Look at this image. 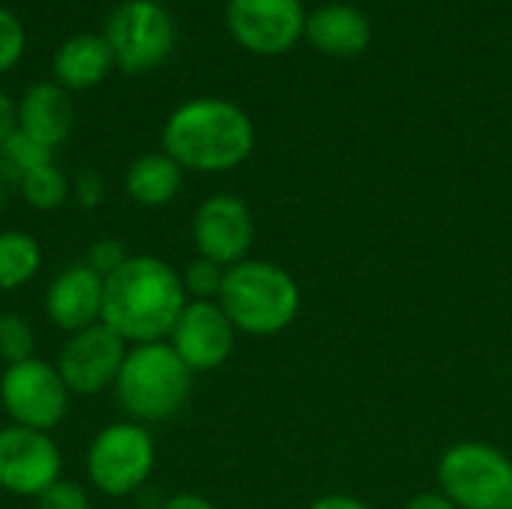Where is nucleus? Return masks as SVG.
Segmentation results:
<instances>
[{
    "label": "nucleus",
    "mask_w": 512,
    "mask_h": 509,
    "mask_svg": "<svg viewBox=\"0 0 512 509\" xmlns=\"http://www.w3.org/2000/svg\"><path fill=\"white\" fill-rule=\"evenodd\" d=\"M105 42L114 66L141 75L162 66L177 45V24L159 0H123L105 21Z\"/></svg>",
    "instance_id": "6"
},
{
    "label": "nucleus",
    "mask_w": 512,
    "mask_h": 509,
    "mask_svg": "<svg viewBox=\"0 0 512 509\" xmlns=\"http://www.w3.org/2000/svg\"><path fill=\"white\" fill-rule=\"evenodd\" d=\"M183 186V168L165 153H144L126 168V195L141 207H165Z\"/></svg>",
    "instance_id": "18"
},
{
    "label": "nucleus",
    "mask_w": 512,
    "mask_h": 509,
    "mask_svg": "<svg viewBox=\"0 0 512 509\" xmlns=\"http://www.w3.org/2000/svg\"><path fill=\"white\" fill-rule=\"evenodd\" d=\"M36 509H90V498H87L84 486L60 477L51 489H45L36 498Z\"/></svg>",
    "instance_id": "26"
},
{
    "label": "nucleus",
    "mask_w": 512,
    "mask_h": 509,
    "mask_svg": "<svg viewBox=\"0 0 512 509\" xmlns=\"http://www.w3.org/2000/svg\"><path fill=\"white\" fill-rule=\"evenodd\" d=\"M105 279L84 261L63 267L45 291V315L66 336L102 321Z\"/></svg>",
    "instance_id": "14"
},
{
    "label": "nucleus",
    "mask_w": 512,
    "mask_h": 509,
    "mask_svg": "<svg viewBox=\"0 0 512 509\" xmlns=\"http://www.w3.org/2000/svg\"><path fill=\"white\" fill-rule=\"evenodd\" d=\"M63 474L60 447L48 432L3 426L0 429V489L18 498H39Z\"/></svg>",
    "instance_id": "10"
},
{
    "label": "nucleus",
    "mask_w": 512,
    "mask_h": 509,
    "mask_svg": "<svg viewBox=\"0 0 512 509\" xmlns=\"http://www.w3.org/2000/svg\"><path fill=\"white\" fill-rule=\"evenodd\" d=\"M42 246L27 231H0V291H18L36 279Z\"/></svg>",
    "instance_id": "19"
},
{
    "label": "nucleus",
    "mask_w": 512,
    "mask_h": 509,
    "mask_svg": "<svg viewBox=\"0 0 512 509\" xmlns=\"http://www.w3.org/2000/svg\"><path fill=\"white\" fill-rule=\"evenodd\" d=\"M126 258H129V255H126V249H123L120 240L102 237V240L90 243V249H87V255H84V264H87L93 273H99L102 279H108L117 267H123Z\"/></svg>",
    "instance_id": "25"
},
{
    "label": "nucleus",
    "mask_w": 512,
    "mask_h": 509,
    "mask_svg": "<svg viewBox=\"0 0 512 509\" xmlns=\"http://www.w3.org/2000/svg\"><path fill=\"white\" fill-rule=\"evenodd\" d=\"M126 354L129 342L117 336L105 321H99L63 342L57 372L63 375L72 396H96L117 384Z\"/></svg>",
    "instance_id": "9"
},
{
    "label": "nucleus",
    "mask_w": 512,
    "mask_h": 509,
    "mask_svg": "<svg viewBox=\"0 0 512 509\" xmlns=\"http://www.w3.org/2000/svg\"><path fill=\"white\" fill-rule=\"evenodd\" d=\"M18 129V105L0 90V147L6 144V138Z\"/></svg>",
    "instance_id": "28"
},
{
    "label": "nucleus",
    "mask_w": 512,
    "mask_h": 509,
    "mask_svg": "<svg viewBox=\"0 0 512 509\" xmlns=\"http://www.w3.org/2000/svg\"><path fill=\"white\" fill-rule=\"evenodd\" d=\"M441 495L459 509H512V462L489 444H456L438 465Z\"/></svg>",
    "instance_id": "7"
},
{
    "label": "nucleus",
    "mask_w": 512,
    "mask_h": 509,
    "mask_svg": "<svg viewBox=\"0 0 512 509\" xmlns=\"http://www.w3.org/2000/svg\"><path fill=\"white\" fill-rule=\"evenodd\" d=\"M306 39L330 57H357L369 48V18L345 3H330L306 18Z\"/></svg>",
    "instance_id": "16"
},
{
    "label": "nucleus",
    "mask_w": 512,
    "mask_h": 509,
    "mask_svg": "<svg viewBox=\"0 0 512 509\" xmlns=\"http://www.w3.org/2000/svg\"><path fill=\"white\" fill-rule=\"evenodd\" d=\"M75 123V108L69 90L57 81H36L24 90L18 102V129L39 141L42 147H60Z\"/></svg>",
    "instance_id": "15"
},
{
    "label": "nucleus",
    "mask_w": 512,
    "mask_h": 509,
    "mask_svg": "<svg viewBox=\"0 0 512 509\" xmlns=\"http://www.w3.org/2000/svg\"><path fill=\"white\" fill-rule=\"evenodd\" d=\"M36 357V333L27 318L18 312H3L0 315V360L6 366L24 363Z\"/></svg>",
    "instance_id": "22"
},
{
    "label": "nucleus",
    "mask_w": 512,
    "mask_h": 509,
    "mask_svg": "<svg viewBox=\"0 0 512 509\" xmlns=\"http://www.w3.org/2000/svg\"><path fill=\"white\" fill-rule=\"evenodd\" d=\"M111 69L114 54L99 33H75L54 54V81L69 93L99 87Z\"/></svg>",
    "instance_id": "17"
},
{
    "label": "nucleus",
    "mask_w": 512,
    "mask_h": 509,
    "mask_svg": "<svg viewBox=\"0 0 512 509\" xmlns=\"http://www.w3.org/2000/svg\"><path fill=\"white\" fill-rule=\"evenodd\" d=\"M300 0H228L225 24L237 45L252 54H282L306 36Z\"/></svg>",
    "instance_id": "11"
},
{
    "label": "nucleus",
    "mask_w": 512,
    "mask_h": 509,
    "mask_svg": "<svg viewBox=\"0 0 512 509\" xmlns=\"http://www.w3.org/2000/svg\"><path fill=\"white\" fill-rule=\"evenodd\" d=\"M405 509H459L447 495H441V492H426V495H417L411 504Z\"/></svg>",
    "instance_id": "29"
},
{
    "label": "nucleus",
    "mask_w": 512,
    "mask_h": 509,
    "mask_svg": "<svg viewBox=\"0 0 512 509\" xmlns=\"http://www.w3.org/2000/svg\"><path fill=\"white\" fill-rule=\"evenodd\" d=\"M51 153H54V150L42 147L39 141H33L30 135H24L21 129H15V132L6 138V144L0 147V171H3V177L9 174V177L21 180V177L30 174L33 168L54 162Z\"/></svg>",
    "instance_id": "21"
},
{
    "label": "nucleus",
    "mask_w": 512,
    "mask_h": 509,
    "mask_svg": "<svg viewBox=\"0 0 512 509\" xmlns=\"http://www.w3.org/2000/svg\"><path fill=\"white\" fill-rule=\"evenodd\" d=\"M27 48V33L18 15L6 6H0V75L15 69V63L24 57Z\"/></svg>",
    "instance_id": "24"
},
{
    "label": "nucleus",
    "mask_w": 512,
    "mask_h": 509,
    "mask_svg": "<svg viewBox=\"0 0 512 509\" xmlns=\"http://www.w3.org/2000/svg\"><path fill=\"white\" fill-rule=\"evenodd\" d=\"M309 509H369L363 501L357 498H348V495H327V498H318Z\"/></svg>",
    "instance_id": "31"
},
{
    "label": "nucleus",
    "mask_w": 512,
    "mask_h": 509,
    "mask_svg": "<svg viewBox=\"0 0 512 509\" xmlns=\"http://www.w3.org/2000/svg\"><path fill=\"white\" fill-rule=\"evenodd\" d=\"M18 186H21L24 201H27L33 210H42V213H45V210L63 207L66 198H69V192H72V183L66 180V174H63L54 162L33 168L30 174H24V177L18 180Z\"/></svg>",
    "instance_id": "20"
},
{
    "label": "nucleus",
    "mask_w": 512,
    "mask_h": 509,
    "mask_svg": "<svg viewBox=\"0 0 512 509\" xmlns=\"http://www.w3.org/2000/svg\"><path fill=\"white\" fill-rule=\"evenodd\" d=\"M159 509H216L207 498H201V495H189V492H183V495H174V498H168L165 504Z\"/></svg>",
    "instance_id": "30"
},
{
    "label": "nucleus",
    "mask_w": 512,
    "mask_h": 509,
    "mask_svg": "<svg viewBox=\"0 0 512 509\" xmlns=\"http://www.w3.org/2000/svg\"><path fill=\"white\" fill-rule=\"evenodd\" d=\"M234 339L237 327L231 324L219 300H189L168 336V345L195 375L225 366L234 351Z\"/></svg>",
    "instance_id": "12"
},
{
    "label": "nucleus",
    "mask_w": 512,
    "mask_h": 509,
    "mask_svg": "<svg viewBox=\"0 0 512 509\" xmlns=\"http://www.w3.org/2000/svg\"><path fill=\"white\" fill-rule=\"evenodd\" d=\"M3 198H6V177L0 171V210H3Z\"/></svg>",
    "instance_id": "32"
},
{
    "label": "nucleus",
    "mask_w": 512,
    "mask_h": 509,
    "mask_svg": "<svg viewBox=\"0 0 512 509\" xmlns=\"http://www.w3.org/2000/svg\"><path fill=\"white\" fill-rule=\"evenodd\" d=\"M225 273H228V267H222V264L198 255L180 273L183 288H186V297H192V300H219L222 285H225Z\"/></svg>",
    "instance_id": "23"
},
{
    "label": "nucleus",
    "mask_w": 512,
    "mask_h": 509,
    "mask_svg": "<svg viewBox=\"0 0 512 509\" xmlns=\"http://www.w3.org/2000/svg\"><path fill=\"white\" fill-rule=\"evenodd\" d=\"M192 240L201 258H210L222 267L246 261L255 240V219L249 207L234 195L207 198L192 219Z\"/></svg>",
    "instance_id": "13"
},
{
    "label": "nucleus",
    "mask_w": 512,
    "mask_h": 509,
    "mask_svg": "<svg viewBox=\"0 0 512 509\" xmlns=\"http://www.w3.org/2000/svg\"><path fill=\"white\" fill-rule=\"evenodd\" d=\"M102 195H105V183L96 171H81L75 180H72V198L81 204V207H96L102 204Z\"/></svg>",
    "instance_id": "27"
},
{
    "label": "nucleus",
    "mask_w": 512,
    "mask_h": 509,
    "mask_svg": "<svg viewBox=\"0 0 512 509\" xmlns=\"http://www.w3.org/2000/svg\"><path fill=\"white\" fill-rule=\"evenodd\" d=\"M69 399L72 393L57 372V363L33 357L6 366L0 375V411L12 420V426L51 432L63 423Z\"/></svg>",
    "instance_id": "8"
},
{
    "label": "nucleus",
    "mask_w": 512,
    "mask_h": 509,
    "mask_svg": "<svg viewBox=\"0 0 512 509\" xmlns=\"http://www.w3.org/2000/svg\"><path fill=\"white\" fill-rule=\"evenodd\" d=\"M189 297L180 273L156 255H129L105 279L102 321L129 345L165 342Z\"/></svg>",
    "instance_id": "1"
},
{
    "label": "nucleus",
    "mask_w": 512,
    "mask_h": 509,
    "mask_svg": "<svg viewBox=\"0 0 512 509\" xmlns=\"http://www.w3.org/2000/svg\"><path fill=\"white\" fill-rule=\"evenodd\" d=\"M114 390L129 420L141 426L165 423L186 405L192 393V372L168 342L129 345Z\"/></svg>",
    "instance_id": "4"
},
{
    "label": "nucleus",
    "mask_w": 512,
    "mask_h": 509,
    "mask_svg": "<svg viewBox=\"0 0 512 509\" xmlns=\"http://www.w3.org/2000/svg\"><path fill=\"white\" fill-rule=\"evenodd\" d=\"M156 468V444L135 420L108 423L87 447V480L108 498H129L144 489Z\"/></svg>",
    "instance_id": "5"
},
{
    "label": "nucleus",
    "mask_w": 512,
    "mask_h": 509,
    "mask_svg": "<svg viewBox=\"0 0 512 509\" xmlns=\"http://www.w3.org/2000/svg\"><path fill=\"white\" fill-rule=\"evenodd\" d=\"M219 306L249 336H273L294 324L300 312V288L294 276L270 261H240L228 267Z\"/></svg>",
    "instance_id": "3"
},
{
    "label": "nucleus",
    "mask_w": 512,
    "mask_h": 509,
    "mask_svg": "<svg viewBox=\"0 0 512 509\" xmlns=\"http://www.w3.org/2000/svg\"><path fill=\"white\" fill-rule=\"evenodd\" d=\"M255 147L249 114L216 96H201L177 105L162 129V150L183 168L219 174L243 165Z\"/></svg>",
    "instance_id": "2"
}]
</instances>
